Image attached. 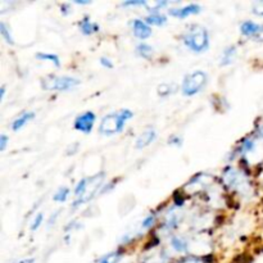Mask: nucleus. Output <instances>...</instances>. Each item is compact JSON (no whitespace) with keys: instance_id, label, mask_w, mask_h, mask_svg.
<instances>
[{"instance_id":"nucleus-19","label":"nucleus","mask_w":263,"mask_h":263,"mask_svg":"<svg viewBox=\"0 0 263 263\" xmlns=\"http://www.w3.org/2000/svg\"><path fill=\"white\" fill-rule=\"evenodd\" d=\"M68 195H69L68 187L62 186V187H59L58 192L54 194V200H55V202H59V203H63V202H66L67 198H68Z\"/></svg>"},{"instance_id":"nucleus-4","label":"nucleus","mask_w":263,"mask_h":263,"mask_svg":"<svg viewBox=\"0 0 263 263\" xmlns=\"http://www.w3.org/2000/svg\"><path fill=\"white\" fill-rule=\"evenodd\" d=\"M81 84L79 79L71 76H49L43 80L41 85L45 90H57V91H67Z\"/></svg>"},{"instance_id":"nucleus-6","label":"nucleus","mask_w":263,"mask_h":263,"mask_svg":"<svg viewBox=\"0 0 263 263\" xmlns=\"http://www.w3.org/2000/svg\"><path fill=\"white\" fill-rule=\"evenodd\" d=\"M95 113L94 112H85L80 115L74 120V128L82 134H90L95 123Z\"/></svg>"},{"instance_id":"nucleus-3","label":"nucleus","mask_w":263,"mask_h":263,"mask_svg":"<svg viewBox=\"0 0 263 263\" xmlns=\"http://www.w3.org/2000/svg\"><path fill=\"white\" fill-rule=\"evenodd\" d=\"M207 74L203 71H194L192 73L186 74L182 81L181 91L182 94L186 97H193V95L198 94L204 89L205 84H207Z\"/></svg>"},{"instance_id":"nucleus-18","label":"nucleus","mask_w":263,"mask_h":263,"mask_svg":"<svg viewBox=\"0 0 263 263\" xmlns=\"http://www.w3.org/2000/svg\"><path fill=\"white\" fill-rule=\"evenodd\" d=\"M176 85L174 84H162L158 86V94L161 97H166V95H170L176 91Z\"/></svg>"},{"instance_id":"nucleus-24","label":"nucleus","mask_w":263,"mask_h":263,"mask_svg":"<svg viewBox=\"0 0 263 263\" xmlns=\"http://www.w3.org/2000/svg\"><path fill=\"white\" fill-rule=\"evenodd\" d=\"M252 12L257 15H262L263 17V2H256L252 5Z\"/></svg>"},{"instance_id":"nucleus-7","label":"nucleus","mask_w":263,"mask_h":263,"mask_svg":"<svg viewBox=\"0 0 263 263\" xmlns=\"http://www.w3.org/2000/svg\"><path fill=\"white\" fill-rule=\"evenodd\" d=\"M200 12H202V7H200L199 4H187L185 5V7L172 8V9L168 10L170 14L174 15V17L176 18H180V20L189 17V15L198 14V13Z\"/></svg>"},{"instance_id":"nucleus-15","label":"nucleus","mask_w":263,"mask_h":263,"mask_svg":"<svg viewBox=\"0 0 263 263\" xmlns=\"http://www.w3.org/2000/svg\"><path fill=\"white\" fill-rule=\"evenodd\" d=\"M136 53H138V55H140L141 58L149 59L152 55H153V48H152L149 44L140 43L138 46H136Z\"/></svg>"},{"instance_id":"nucleus-23","label":"nucleus","mask_w":263,"mask_h":263,"mask_svg":"<svg viewBox=\"0 0 263 263\" xmlns=\"http://www.w3.org/2000/svg\"><path fill=\"white\" fill-rule=\"evenodd\" d=\"M43 220H44L43 213H37V215L35 216V218H33L32 223H31V230H32V231L37 230V229L41 226V222H43Z\"/></svg>"},{"instance_id":"nucleus-31","label":"nucleus","mask_w":263,"mask_h":263,"mask_svg":"<svg viewBox=\"0 0 263 263\" xmlns=\"http://www.w3.org/2000/svg\"><path fill=\"white\" fill-rule=\"evenodd\" d=\"M18 263H33V259H31V258L23 259V261H21V262H18Z\"/></svg>"},{"instance_id":"nucleus-9","label":"nucleus","mask_w":263,"mask_h":263,"mask_svg":"<svg viewBox=\"0 0 263 263\" xmlns=\"http://www.w3.org/2000/svg\"><path fill=\"white\" fill-rule=\"evenodd\" d=\"M156 138H157L156 130H154V128H148V130L143 131V133L140 134V136H139V138L136 139L135 146L138 149L145 148V146L151 145V144L153 143V140Z\"/></svg>"},{"instance_id":"nucleus-10","label":"nucleus","mask_w":263,"mask_h":263,"mask_svg":"<svg viewBox=\"0 0 263 263\" xmlns=\"http://www.w3.org/2000/svg\"><path fill=\"white\" fill-rule=\"evenodd\" d=\"M35 118V113L33 112H23L20 117L15 118L12 123V130L18 131L23 127V126L27 125L30 121H32Z\"/></svg>"},{"instance_id":"nucleus-20","label":"nucleus","mask_w":263,"mask_h":263,"mask_svg":"<svg viewBox=\"0 0 263 263\" xmlns=\"http://www.w3.org/2000/svg\"><path fill=\"white\" fill-rule=\"evenodd\" d=\"M121 256H122V253L121 252H112V253L107 254V256L103 257L102 259H100L99 263H118V261L121 259Z\"/></svg>"},{"instance_id":"nucleus-29","label":"nucleus","mask_w":263,"mask_h":263,"mask_svg":"<svg viewBox=\"0 0 263 263\" xmlns=\"http://www.w3.org/2000/svg\"><path fill=\"white\" fill-rule=\"evenodd\" d=\"M253 39L256 41H259V43H263V23H262V25H259L258 31H257L256 36H254Z\"/></svg>"},{"instance_id":"nucleus-2","label":"nucleus","mask_w":263,"mask_h":263,"mask_svg":"<svg viewBox=\"0 0 263 263\" xmlns=\"http://www.w3.org/2000/svg\"><path fill=\"white\" fill-rule=\"evenodd\" d=\"M184 44L194 53H203L210 48V35L207 28L194 25L185 32Z\"/></svg>"},{"instance_id":"nucleus-11","label":"nucleus","mask_w":263,"mask_h":263,"mask_svg":"<svg viewBox=\"0 0 263 263\" xmlns=\"http://www.w3.org/2000/svg\"><path fill=\"white\" fill-rule=\"evenodd\" d=\"M144 21H145L149 26L151 25L162 26L167 22V17L163 14V13L159 12V10H151L149 15Z\"/></svg>"},{"instance_id":"nucleus-8","label":"nucleus","mask_w":263,"mask_h":263,"mask_svg":"<svg viewBox=\"0 0 263 263\" xmlns=\"http://www.w3.org/2000/svg\"><path fill=\"white\" fill-rule=\"evenodd\" d=\"M133 32L140 40H145V39L152 36V28L145 21L141 20H134L133 21Z\"/></svg>"},{"instance_id":"nucleus-25","label":"nucleus","mask_w":263,"mask_h":263,"mask_svg":"<svg viewBox=\"0 0 263 263\" xmlns=\"http://www.w3.org/2000/svg\"><path fill=\"white\" fill-rule=\"evenodd\" d=\"M135 5H148V3L144 2V0H130V2H125L122 3V7H135Z\"/></svg>"},{"instance_id":"nucleus-28","label":"nucleus","mask_w":263,"mask_h":263,"mask_svg":"<svg viewBox=\"0 0 263 263\" xmlns=\"http://www.w3.org/2000/svg\"><path fill=\"white\" fill-rule=\"evenodd\" d=\"M100 64L104 67H107V68H113V62L110 61V59H108L107 57H103V58H100Z\"/></svg>"},{"instance_id":"nucleus-26","label":"nucleus","mask_w":263,"mask_h":263,"mask_svg":"<svg viewBox=\"0 0 263 263\" xmlns=\"http://www.w3.org/2000/svg\"><path fill=\"white\" fill-rule=\"evenodd\" d=\"M8 140H9V139H8V136L5 135V134H2V135H0V151L2 152H4L5 148H7Z\"/></svg>"},{"instance_id":"nucleus-14","label":"nucleus","mask_w":263,"mask_h":263,"mask_svg":"<svg viewBox=\"0 0 263 263\" xmlns=\"http://www.w3.org/2000/svg\"><path fill=\"white\" fill-rule=\"evenodd\" d=\"M236 53H238L236 46H228V48L223 50L222 55H221V66H229V64L233 63L234 59H235L236 57Z\"/></svg>"},{"instance_id":"nucleus-21","label":"nucleus","mask_w":263,"mask_h":263,"mask_svg":"<svg viewBox=\"0 0 263 263\" xmlns=\"http://www.w3.org/2000/svg\"><path fill=\"white\" fill-rule=\"evenodd\" d=\"M0 33H2V36L5 39V41H7L8 44H12V45L14 44V41H13L12 39V35H10V31L8 30L7 25H5L4 22L0 23Z\"/></svg>"},{"instance_id":"nucleus-30","label":"nucleus","mask_w":263,"mask_h":263,"mask_svg":"<svg viewBox=\"0 0 263 263\" xmlns=\"http://www.w3.org/2000/svg\"><path fill=\"white\" fill-rule=\"evenodd\" d=\"M4 95H5V87L3 86L2 90H0V98H2V100L4 99Z\"/></svg>"},{"instance_id":"nucleus-27","label":"nucleus","mask_w":263,"mask_h":263,"mask_svg":"<svg viewBox=\"0 0 263 263\" xmlns=\"http://www.w3.org/2000/svg\"><path fill=\"white\" fill-rule=\"evenodd\" d=\"M168 144H171V145H177V146H181V144H182V140H181V138H179V136L174 135V136H171V139H170Z\"/></svg>"},{"instance_id":"nucleus-13","label":"nucleus","mask_w":263,"mask_h":263,"mask_svg":"<svg viewBox=\"0 0 263 263\" xmlns=\"http://www.w3.org/2000/svg\"><path fill=\"white\" fill-rule=\"evenodd\" d=\"M80 31H81L84 35H92V33L98 32L99 31V26L97 23L91 22L87 17H85L84 20L80 21Z\"/></svg>"},{"instance_id":"nucleus-22","label":"nucleus","mask_w":263,"mask_h":263,"mask_svg":"<svg viewBox=\"0 0 263 263\" xmlns=\"http://www.w3.org/2000/svg\"><path fill=\"white\" fill-rule=\"evenodd\" d=\"M156 222V215H148L141 222V228L143 229H151Z\"/></svg>"},{"instance_id":"nucleus-12","label":"nucleus","mask_w":263,"mask_h":263,"mask_svg":"<svg viewBox=\"0 0 263 263\" xmlns=\"http://www.w3.org/2000/svg\"><path fill=\"white\" fill-rule=\"evenodd\" d=\"M259 25L258 23L253 22V21H246L240 25V32L241 35L247 36V37L253 39L256 36L257 31H258Z\"/></svg>"},{"instance_id":"nucleus-1","label":"nucleus","mask_w":263,"mask_h":263,"mask_svg":"<svg viewBox=\"0 0 263 263\" xmlns=\"http://www.w3.org/2000/svg\"><path fill=\"white\" fill-rule=\"evenodd\" d=\"M134 117V113L130 109H121L120 112L109 113L104 116L99 126V133L103 135H115L121 133L125 127L126 122Z\"/></svg>"},{"instance_id":"nucleus-5","label":"nucleus","mask_w":263,"mask_h":263,"mask_svg":"<svg viewBox=\"0 0 263 263\" xmlns=\"http://www.w3.org/2000/svg\"><path fill=\"white\" fill-rule=\"evenodd\" d=\"M223 181L229 187L234 189L238 193H244L249 187L248 181H247L246 175L241 174L239 170L233 168V167H228L223 171Z\"/></svg>"},{"instance_id":"nucleus-16","label":"nucleus","mask_w":263,"mask_h":263,"mask_svg":"<svg viewBox=\"0 0 263 263\" xmlns=\"http://www.w3.org/2000/svg\"><path fill=\"white\" fill-rule=\"evenodd\" d=\"M171 246L174 247L175 251L184 252L186 249V240L184 238H181V236L175 235L171 238Z\"/></svg>"},{"instance_id":"nucleus-17","label":"nucleus","mask_w":263,"mask_h":263,"mask_svg":"<svg viewBox=\"0 0 263 263\" xmlns=\"http://www.w3.org/2000/svg\"><path fill=\"white\" fill-rule=\"evenodd\" d=\"M36 58L41 59V61H49L54 64L55 67L61 66V61H59V57L55 54L51 53H37L36 54Z\"/></svg>"}]
</instances>
